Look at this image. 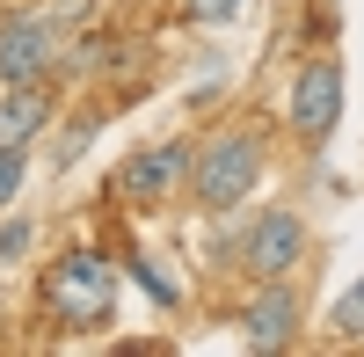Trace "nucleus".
<instances>
[{"instance_id":"423d86ee","label":"nucleus","mask_w":364,"mask_h":357,"mask_svg":"<svg viewBox=\"0 0 364 357\" xmlns=\"http://www.w3.org/2000/svg\"><path fill=\"white\" fill-rule=\"evenodd\" d=\"M51 66H58V22L29 15V8L0 15V80L8 87H37Z\"/></svg>"},{"instance_id":"f257e3e1","label":"nucleus","mask_w":364,"mask_h":357,"mask_svg":"<svg viewBox=\"0 0 364 357\" xmlns=\"http://www.w3.org/2000/svg\"><path fill=\"white\" fill-rule=\"evenodd\" d=\"M44 307L66 321V329H102L109 307H117V270L95 248H73L44 270Z\"/></svg>"},{"instance_id":"7ed1b4c3","label":"nucleus","mask_w":364,"mask_h":357,"mask_svg":"<svg viewBox=\"0 0 364 357\" xmlns=\"http://www.w3.org/2000/svg\"><path fill=\"white\" fill-rule=\"evenodd\" d=\"M190 168H197V146H182V139L139 146V154H124V168L109 175V197H124V204H168L182 183H190Z\"/></svg>"},{"instance_id":"0eeeda50","label":"nucleus","mask_w":364,"mask_h":357,"mask_svg":"<svg viewBox=\"0 0 364 357\" xmlns=\"http://www.w3.org/2000/svg\"><path fill=\"white\" fill-rule=\"evenodd\" d=\"M240 343L248 350H291L299 343V292L284 277H269L248 307H240Z\"/></svg>"},{"instance_id":"20e7f679","label":"nucleus","mask_w":364,"mask_h":357,"mask_svg":"<svg viewBox=\"0 0 364 357\" xmlns=\"http://www.w3.org/2000/svg\"><path fill=\"white\" fill-rule=\"evenodd\" d=\"M284 117H291V132L306 139V146H328V132L343 124V58H336V51H321V58L299 66Z\"/></svg>"},{"instance_id":"f8f14e48","label":"nucleus","mask_w":364,"mask_h":357,"mask_svg":"<svg viewBox=\"0 0 364 357\" xmlns=\"http://www.w3.org/2000/svg\"><path fill=\"white\" fill-rule=\"evenodd\" d=\"M22 175H29V161H22V146H0V212L15 204V190H22Z\"/></svg>"},{"instance_id":"4468645a","label":"nucleus","mask_w":364,"mask_h":357,"mask_svg":"<svg viewBox=\"0 0 364 357\" xmlns=\"http://www.w3.org/2000/svg\"><path fill=\"white\" fill-rule=\"evenodd\" d=\"M22 248H29V226L8 219V226H0V255H22Z\"/></svg>"},{"instance_id":"39448f33","label":"nucleus","mask_w":364,"mask_h":357,"mask_svg":"<svg viewBox=\"0 0 364 357\" xmlns=\"http://www.w3.org/2000/svg\"><path fill=\"white\" fill-rule=\"evenodd\" d=\"M240 262H248L255 284L291 277L299 262H306V219H299L291 204H269V212H255L248 233H240Z\"/></svg>"},{"instance_id":"ddd939ff","label":"nucleus","mask_w":364,"mask_h":357,"mask_svg":"<svg viewBox=\"0 0 364 357\" xmlns=\"http://www.w3.org/2000/svg\"><path fill=\"white\" fill-rule=\"evenodd\" d=\"M182 15H190V22H233L240 0H182Z\"/></svg>"},{"instance_id":"6e6552de","label":"nucleus","mask_w":364,"mask_h":357,"mask_svg":"<svg viewBox=\"0 0 364 357\" xmlns=\"http://www.w3.org/2000/svg\"><path fill=\"white\" fill-rule=\"evenodd\" d=\"M44 117H51L44 80L37 87H8V95H0V146H29V139L44 132Z\"/></svg>"},{"instance_id":"1a4fd4ad","label":"nucleus","mask_w":364,"mask_h":357,"mask_svg":"<svg viewBox=\"0 0 364 357\" xmlns=\"http://www.w3.org/2000/svg\"><path fill=\"white\" fill-rule=\"evenodd\" d=\"M124 270L139 277V292H146V299H154V307H175V299H182V284H175V277H161V262H146V255H132Z\"/></svg>"},{"instance_id":"9d476101","label":"nucleus","mask_w":364,"mask_h":357,"mask_svg":"<svg viewBox=\"0 0 364 357\" xmlns=\"http://www.w3.org/2000/svg\"><path fill=\"white\" fill-rule=\"evenodd\" d=\"M328 329H336V336H364V284H350L343 299H336V314H328Z\"/></svg>"},{"instance_id":"9b49d317","label":"nucleus","mask_w":364,"mask_h":357,"mask_svg":"<svg viewBox=\"0 0 364 357\" xmlns=\"http://www.w3.org/2000/svg\"><path fill=\"white\" fill-rule=\"evenodd\" d=\"M95 132H102V117H73V132H58V154H51V161H58V168H73V161H80V146L95 139Z\"/></svg>"},{"instance_id":"f03ea898","label":"nucleus","mask_w":364,"mask_h":357,"mask_svg":"<svg viewBox=\"0 0 364 357\" xmlns=\"http://www.w3.org/2000/svg\"><path fill=\"white\" fill-rule=\"evenodd\" d=\"M255 183H262V139L255 132H219L190 168V190H197L204 212H233Z\"/></svg>"}]
</instances>
